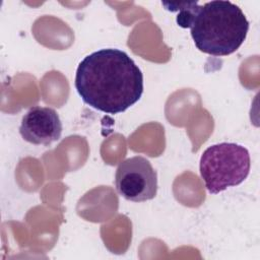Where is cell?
<instances>
[{"mask_svg":"<svg viewBox=\"0 0 260 260\" xmlns=\"http://www.w3.org/2000/svg\"><path fill=\"white\" fill-rule=\"evenodd\" d=\"M82 101L107 114H119L143 93V74L134 60L119 49H101L78 64L74 80Z\"/></svg>","mask_w":260,"mask_h":260,"instance_id":"6da1fadb","label":"cell"},{"mask_svg":"<svg viewBox=\"0 0 260 260\" xmlns=\"http://www.w3.org/2000/svg\"><path fill=\"white\" fill-rule=\"evenodd\" d=\"M169 11H179L177 23L190 28L197 49L212 56H228L236 52L246 40L249 21L242 9L231 1L161 2Z\"/></svg>","mask_w":260,"mask_h":260,"instance_id":"7a4b0ae2","label":"cell"},{"mask_svg":"<svg viewBox=\"0 0 260 260\" xmlns=\"http://www.w3.org/2000/svg\"><path fill=\"white\" fill-rule=\"evenodd\" d=\"M250 167L248 149L233 142L209 146L202 153L199 164L201 178L211 194L241 184L248 177Z\"/></svg>","mask_w":260,"mask_h":260,"instance_id":"3957f363","label":"cell"},{"mask_svg":"<svg viewBox=\"0 0 260 260\" xmlns=\"http://www.w3.org/2000/svg\"><path fill=\"white\" fill-rule=\"evenodd\" d=\"M115 185L125 199L133 202L147 201L156 195L157 174L147 158L135 155L119 164Z\"/></svg>","mask_w":260,"mask_h":260,"instance_id":"277c9868","label":"cell"},{"mask_svg":"<svg viewBox=\"0 0 260 260\" xmlns=\"http://www.w3.org/2000/svg\"><path fill=\"white\" fill-rule=\"evenodd\" d=\"M62 122L57 112L48 107H31L22 117L19 133L23 140L36 145H50L60 139Z\"/></svg>","mask_w":260,"mask_h":260,"instance_id":"5b68a950","label":"cell"}]
</instances>
